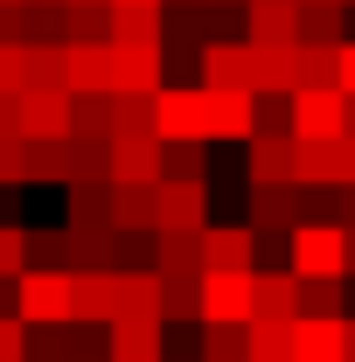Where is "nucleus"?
<instances>
[{"label":"nucleus","mask_w":355,"mask_h":362,"mask_svg":"<svg viewBox=\"0 0 355 362\" xmlns=\"http://www.w3.org/2000/svg\"><path fill=\"white\" fill-rule=\"evenodd\" d=\"M0 7H21V0H0Z\"/></svg>","instance_id":"45"},{"label":"nucleus","mask_w":355,"mask_h":362,"mask_svg":"<svg viewBox=\"0 0 355 362\" xmlns=\"http://www.w3.org/2000/svg\"><path fill=\"white\" fill-rule=\"evenodd\" d=\"M307 216V195H300V181H251V230L265 237V230H293Z\"/></svg>","instance_id":"12"},{"label":"nucleus","mask_w":355,"mask_h":362,"mask_svg":"<svg viewBox=\"0 0 355 362\" xmlns=\"http://www.w3.org/2000/svg\"><path fill=\"white\" fill-rule=\"evenodd\" d=\"M161 0H112V42L119 49H161Z\"/></svg>","instance_id":"16"},{"label":"nucleus","mask_w":355,"mask_h":362,"mask_svg":"<svg viewBox=\"0 0 355 362\" xmlns=\"http://www.w3.org/2000/svg\"><path fill=\"white\" fill-rule=\"evenodd\" d=\"M0 362H28V320L0 314Z\"/></svg>","instance_id":"34"},{"label":"nucleus","mask_w":355,"mask_h":362,"mask_svg":"<svg viewBox=\"0 0 355 362\" xmlns=\"http://www.w3.org/2000/svg\"><path fill=\"white\" fill-rule=\"evenodd\" d=\"M0 90H21V42H0Z\"/></svg>","instance_id":"35"},{"label":"nucleus","mask_w":355,"mask_h":362,"mask_svg":"<svg viewBox=\"0 0 355 362\" xmlns=\"http://www.w3.org/2000/svg\"><path fill=\"white\" fill-rule=\"evenodd\" d=\"M161 133H112V188H133V181H161Z\"/></svg>","instance_id":"11"},{"label":"nucleus","mask_w":355,"mask_h":362,"mask_svg":"<svg viewBox=\"0 0 355 362\" xmlns=\"http://www.w3.org/2000/svg\"><path fill=\"white\" fill-rule=\"evenodd\" d=\"M153 133H161V139H209L202 84H195V90H181V84H161V90H153Z\"/></svg>","instance_id":"8"},{"label":"nucleus","mask_w":355,"mask_h":362,"mask_svg":"<svg viewBox=\"0 0 355 362\" xmlns=\"http://www.w3.org/2000/svg\"><path fill=\"white\" fill-rule=\"evenodd\" d=\"M349 272H355V230H349Z\"/></svg>","instance_id":"42"},{"label":"nucleus","mask_w":355,"mask_h":362,"mask_svg":"<svg viewBox=\"0 0 355 362\" xmlns=\"http://www.w3.org/2000/svg\"><path fill=\"white\" fill-rule=\"evenodd\" d=\"M209 223V181H153V230H202Z\"/></svg>","instance_id":"5"},{"label":"nucleus","mask_w":355,"mask_h":362,"mask_svg":"<svg viewBox=\"0 0 355 362\" xmlns=\"http://www.w3.org/2000/svg\"><path fill=\"white\" fill-rule=\"evenodd\" d=\"M300 314H342V279H300Z\"/></svg>","instance_id":"31"},{"label":"nucleus","mask_w":355,"mask_h":362,"mask_svg":"<svg viewBox=\"0 0 355 362\" xmlns=\"http://www.w3.org/2000/svg\"><path fill=\"white\" fill-rule=\"evenodd\" d=\"M202 320H216V327H244L251 320V265L202 272Z\"/></svg>","instance_id":"4"},{"label":"nucleus","mask_w":355,"mask_h":362,"mask_svg":"<svg viewBox=\"0 0 355 362\" xmlns=\"http://www.w3.org/2000/svg\"><path fill=\"white\" fill-rule=\"evenodd\" d=\"M63 230L91 237V230H112V181H63Z\"/></svg>","instance_id":"14"},{"label":"nucleus","mask_w":355,"mask_h":362,"mask_svg":"<svg viewBox=\"0 0 355 362\" xmlns=\"http://www.w3.org/2000/svg\"><path fill=\"white\" fill-rule=\"evenodd\" d=\"M209 265H258V230L251 223H202V272Z\"/></svg>","instance_id":"18"},{"label":"nucleus","mask_w":355,"mask_h":362,"mask_svg":"<svg viewBox=\"0 0 355 362\" xmlns=\"http://www.w3.org/2000/svg\"><path fill=\"white\" fill-rule=\"evenodd\" d=\"M202 119H209V139H251L258 133V90L202 84Z\"/></svg>","instance_id":"7"},{"label":"nucleus","mask_w":355,"mask_h":362,"mask_svg":"<svg viewBox=\"0 0 355 362\" xmlns=\"http://www.w3.org/2000/svg\"><path fill=\"white\" fill-rule=\"evenodd\" d=\"M28 265V230L21 223H0V286H14Z\"/></svg>","instance_id":"30"},{"label":"nucleus","mask_w":355,"mask_h":362,"mask_svg":"<svg viewBox=\"0 0 355 362\" xmlns=\"http://www.w3.org/2000/svg\"><path fill=\"white\" fill-rule=\"evenodd\" d=\"M293 181L300 188H342V139H300L293 146Z\"/></svg>","instance_id":"20"},{"label":"nucleus","mask_w":355,"mask_h":362,"mask_svg":"<svg viewBox=\"0 0 355 362\" xmlns=\"http://www.w3.org/2000/svg\"><path fill=\"white\" fill-rule=\"evenodd\" d=\"M28 181H70V133L63 139H28Z\"/></svg>","instance_id":"27"},{"label":"nucleus","mask_w":355,"mask_h":362,"mask_svg":"<svg viewBox=\"0 0 355 362\" xmlns=\"http://www.w3.org/2000/svg\"><path fill=\"white\" fill-rule=\"evenodd\" d=\"M28 7H70V0H28Z\"/></svg>","instance_id":"41"},{"label":"nucleus","mask_w":355,"mask_h":362,"mask_svg":"<svg viewBox=\"0 0 355 362\" xmlns=\"http://www.w3.org/2000/svg\"><path fill=\"white\" fill-rule=\"evenodd\" d=\"M293 362H349V314H300Z\"/></svg>","instance_id":"10"},{"label":"nucleus","mask_w":355,"mask_h":362,"mask_svg":"<svg viewBox=\"0 0 355 362\" xmlns=\"http://www.w3.org/2000/svg\"><path fill=\"white\" fill-rule=\"evenodd\" d=\"M334 223L355 230V181H342V202H334Z\"/></svg>","instance_id":"38"},{"label":"nucleus","mask_w":355,"mask_h":362,"mask_svg":"<svg viewBox=\"0 0 355 362\" xmlns=\"http://www.w3.org/2000/svg\"><path fill=\"white\" fill-rule=\"evenodd\" d=\"M63 63H70V90L77 98L119 84V49L112 42H63Z\"/></svg>","instance_id":"13"},{"label":"nucleus","mask_w":355,"mask_h":362,"mask_svg":"<svg viewBox=\"0 0 355 362\" xmlns=\"http://www.w3.org/2000/svg\"><path fill=\"white\" fill-rule=\"evenodd\" d=\"M112 90H161V49H119V84Z\"/></svg>","instance_id":"25"},{"label":"nucleus","mask_w":355,"mask_h":362,"mask_svg":"<svg viewBox=\"0 0 355 362\" xmlns=\"http://www.w3.org/2000/svg\"><path fill=\"white\" fill-rule=\"evenodd\" d=\"M161 334H168V314H153V307H133V314L112 320V362H161Z\"/></svg>","instance_id":"9"},{"label":"nucleus","mask_w":355,"mask_h":362,"mask_svg":"<svg viewBox=\"0 0 355 362\" xmlns=\"http://www.w3.org/2000/svg\"><path fill=\"white\" fill-rule=\"evenodd\" d=\"M112 223H119V230H133V237H153V181L112 188Z\"/></svg>","instance_id":"24"},{"label":"nucleus","mask_w":355,"mask_h":362,"mask_svg":"<svg viewBox=\"0 0 355 362\" xmlns=\"http://www.w3.org/2000/svg\"><path fill=\"white\" fill-rule=\"evenodd\" d=\"M342 181H355V133H342Z\"/></svg>","instance_id":"39"},{"label":"nucleus","mask_w":355,"mask_h":362,"mask_svg":"<svg viewBox=\"0 0 355 362\" xmlns=\"http://www.w3.org/2000/svg\"><path fill=\"white\" fill-rule=\"evenodd\" d=\"M77 362H98V356H77ZM105 362H112V356H105Z\"/></svg>","instance_id":"44"},{"label":"nucleus","mask_w":355,"mask_h":362,"mask_svg":"<svg viewBox=\"0 0 355 362\" xmlns=\"http://www.w3.org/2000/svg\"><path fill=\"white\" fill-rule=\"evenodd\" d=\"M349 362H355V314H349Z\"/></svg>","instance_id":"40"},{"label":"nucleus","mask_w":355,"mask_h":362,"mask_svg":"<svg viewBox=\"0 0 355 362\" xmlns=\"http://www.w3.org/2000/svg\"><path fill=\"white\" fill-rule=\"evenodd\" d=\"M202 84L251 90V42H202Z\"/></svg>","instance_id":"22"},{"label":"nucleus","mask_w":355,"mask_h":362,"mask_svg":"<svg viewBox=\"0 0 355 362\" xmlns=\"http://www.w3.org/2000/svg\"><path fill=\"white\" fill-rule=\"evenodd\" d=\"M349 133H355V98H349Z\"/></svg>","instance_id":"43"},{"label":"nucleus","mask_w":355,"mask_h":362,"mask_svg":"<svg viewBox=\"0 0 355 362\" xmlns=\"http://www.w3.org/2000/svg\"><path fill=\"white\" fill-rule=\"evenodd\" d=\"M14 314L28 320V327H63V320L77 314V272L21 265V279H14Z\"/></svg>","instance_id":"1"},{"label":"nucleus","mask_w":355,"mask_h":362,"mask_svg":"<svg viewBox=\"0 0 355 362\" xmlns=\"http://www.w3.org/2000/svg\"><path fill=\"white\" fill-rule=\"evenodd\" d=\"M161 362H168V356H161Z\"/></svg>","instance_id":"47"},{"label":"nucleus","mask_w":355,"mask_h":362,"mask_svg":"<svg viewBox=\"0 0 355 362\" xmlns=\"http://www.w3.org/2000/svg\"><path fill=\"white\" fill-rule=\"evenodd\" d=\"M70 320H119V272L112 265H77V314Z\"/></svg>","instance_id":"17"},{"label":"nucleus","mask_w":355,"mask_h":362,"mask_svg":"<svg viewBox=\"0 0 355 362\" xmlns=\"http://www.w3.org/2000/svg\"><path fill=\"white\" fill-rule=\"evenodd\" d=\"M28 265H63V272H77V237H70V230H35V237H28Z\"/></svg>","instance_id":"29"},{"label":"nucleus","mask_w":355,"mask_h":362,"mask_svg":"<svg viewBox=\"0 0 355 362\" xmlns=\"http://www.w3.org/2000/svg\"><path fill=\"white\" fill-rule=\"evenodd\" d=\"M244 146H251V181H293V146H300L293 133H272V126H258Z\"/></svg>","instance_id":"21"},{"label":"nucleus","mask_w":355,"mask_h":362,"mask_svg":"<svg viewBox=\"0 0 355 362\" xmlns=\"http://www.w3.org/2000/svg\"><path fill=\"white\" fill-rule=\"evenodd\" d=\"M202 334H209V356H202V362H244V327H216V320H202Z\"/></svg>","instance_id":"32"},{"label":"nucleus","mask_w":355,"mask_h":362,"mask_svg":"<svg viewBox=\"0 0 355 362\" xmlns=\"http://www.w3.org/2000/svg\"><path fill=\"white\" fill-rule=\"evenodd\" d=\"M251 320H300V272H258L251 265Z\"/></svg>","instance_id":"15"},{"label":"nucleus","mask_w":355,"mask_h":362,"mask_svg":"<svg viewBox=\"0 0 355 362\" xmlns=\"http://www.w3.org/2000/svg\"><path fill=\"white\" fill-rule=\"evenodd\" d=\"M28 362H35V356H28Z\"/></svg>","instance_id":"46"},{"label":"nucleus","mask_w":355,"mask_h":362,"mask_svg":"<svg viewBox=\"0 0 355 362\" xmlns=\"http://www.w3.org/2000/svg\"><path fill=\"white\" fill-rule=\"evenodd\" d=\"M300 42H320V49L342 42V14H334V0H300Z\"/></svg>","instance_id":"28"},{"label":"nucleus","mask_w":355,"mask_h":362,"mask_svg":"<svg viewBox=\"0 0 355 362\" xmlns=\"http://www.w3.org/2000/svg\"><path fill=\"white\" fill-rule=\"evenodd\" d=\"M28 181V139H0V188Z\"/></svg>","instance_id":"33"},{"label":"nucleus","mask_w":355,"mask_h":362,"mask_svg":"<svg viewBox=\"0 0 355 362\" xmlns=\"http://www.w3.org/2000/svg\"><path fill=\"white\" fill-rule=\"evenodd\" d=\"M286 133H293V139H342V133H349V90H342V84H300V90H286Z\"/></svg>","instance_id":"3"},{"label":"nucleus","mask_w":355,"mask_h":362,"mask_svg":"<svg viewBox=\"0 0 355 362\" xmlns=\"http://www.w3.org/2000/svg\"><path fill=\"white\" fill-rule=\"evenodd\" d=\"M334 84L355 98V42H334Z\"/></svg>","instance_id":"36"},{"label":"nucleus","mask_w":355,"mask_h":362,"mask_svg":"<svg viewBox=\"0 0 355 362\" xmlns=\"http://www.w3.org/2000/svg\"><path fill=\"white\" fill-rule=\"evenodd\" d=\"M153 265L161 272H202V230H153Z\"/></svg>","instance_id":"23"},{"label":"nucleus","mask_w":355,"mask_h":362,"mask_svg":"<svg viewBox=\"0 0 355 362\" xmlns=\"http://www.w3.org/2000/svg\"><path fill=\"white\" fill-rule=\"evenodd\" d=\"M0 139H21V105H14V90H0Z\"/></svg>","instance_id":"37"},{"label":"nucleus","mask_w":355,"mask_h":362,"mask_svg":"<svg viewBox=\"0 0 355 362\" xmlns=\"http://www.w3.org/2000/svg\"><path fill=\"white\" fill-rule=\"evenodd\" d=\"M286 265L300 279H349V230L320 223V216H300L286 230Z\"/></svg>","instance_id":"2"},{"label":"nucleus","mask_w":355,"mask_h":362,"mask_svg":"<svg viewBox=\"0 0 355 362\" xmlns=\"http://www.w3.org/2000/svg\"><path fill=\"white\" fill-rule=\"evenodd\" d=\"M251 42L258 49H293L300 42V0H251Z\"/></svg>","instance_id":"19"},{"label":"nucleus","mask_w":355,"mask_h":362,"mask_svg":"<svg viewBox=\"0 0 355 362\" xmlns=\"http://www.w3.org/2000/svg\"><path fill=\"white\" fill-rule=\"evenodd\" d=\"M209 139H168V153H161V175L175 181H209V153H202Z\"/></svg>","instance_id":"26"},{"label":"nucleus","mask_w":355,"mask_h":362,"mask_svg":"<svg viewBox=\"0 0 355 362\" xmlns=\"http://www.w3.org/2000/svg\"><path fill=\"white\" fill-rule=\"evenodd\" d=\"M14 105H21V139H63L70 133V90L63 84H21L14 90Z\"/></svg>","instance_id":"6"}]
</instances>
